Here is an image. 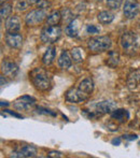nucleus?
<instances>
[{"label":"nucleus","instance_id":"obj_32","mask_svg":"<svg viewBox=\"0 0 140 158\" xmlns=\"http://www.w3.org/2000/svg\"><path fill=\"white\" fill-rule=\"evenodd\" d=\"M111 143H112L113 145H120V144H121V138H114V139L111 141Z\"/></svg>","mask_w":140,"mask_h":158},{"label":"nucleus","instance_id":"obj_17","mask_svg":"<svg viewBox=\"0 0 140 158\" xmlns=\"http://www.w3.org/2000/svg\"><path fill=\"white\" fill-rule=\"evenodd\" d=\"M78 88L81 89L82 92H84L85 94H87L88 96H91L93 90H94V82H93V80L91 77H85L79 83Z\"/></svg>","mask_w":140,"mask_h":158},{"label":"nucleus","instance_id":"obj_30","mask_svg":"<svg viewBox=\"0 0 140 158\" xmlns=\"http://www.w3.org/2000/svg\"><path fill=\"white\" fill-rule=\"evenodd\" d=\"M123 139L129 140V141H134V140L137 139V135H123Z\"/></svg>","mask_w":140,"mask_h":158},{"label":"nucleus","instance_id":"obj_6","mask_svg":"<svg viewBox=\"0 0 140 158\" xmlns=\"http://www.w3.org/2000/svg\"><path fill=\"white\" fill-rule=\"evenodd\" d=\"M46 16V12L44 9H37L29 12L26 16L25 21L28 26H36L40 24Z\"/></svg>","mask_w":140,"mask_h":158},{"label":"nucleus","instance_id":"obj_3","mask_svg":"<svg viewBox=\"0 0 140 158\" xmlns=\"http://www.w3.org/2000/svg\"><path fill=\"white\" fill-rule=\"evenodd\" d=\"M137 35L132 31H126L121 37V46L127 54H134L137 50Z\"/></svg>","mask_w":140,"mask_h":158},{"label":"nucleus","instance_id":"obj_5","mask_svg":"<svg viewBox=\"0 0 140 158\" xmlns=\"http://www.w3.org/2000/svg\"><path fill=\"white\" fill-rule=\"evenodd\" d=\"M87 94H85L84 92H82L81 89H79L78 87H72L70 89H68L65 94V99L66 101L71 102V103H80V102H83L85 100L88 99Z\"/></svg>","mask_w":140,"mask_h":158},{"label":"nucleus","instance_id":"obj_20","mask_svg":"<svg viewBox=\"0 0 140 158\" xmlns=\"http://www.w3.org/2000/svg\"><path fill=\"white\" fill-rule=\"evenodd\" d=\"M120 61V54L117 51H110L108 53V58L106 60V64H108L110 68H115L119 64Z\"/></svg>","mask_w":140,"mask_h":158},{"label":"nucleus","instance_id":"obj_25","mask_svg":"<svg viewBox=\"0 0 140 158\" xmlns=\"http://www.w3.org/2000/svg\"><path fill=\"white\" fill-rule=\"evenodd\" d=\"M122 1L123 0H107V4H108L109 8L113 9V10H117L121 6Z\"/></svg>","mask_w":140,"mask_h":158},{"label":"nucleus","instance_id":"obj_9","mask_svg":"<svg viewBox=\"0 0 140 158\" xmlns=\"http://www.w3.org/2000/svg\"><path fill=\"white\" fill-rule=\"evenodd\" d=\"M37 155V148L32 145H24L21 148L14 151L11 154V157H19V158H25V157H35Z\"/></svg>","mask_w":140,"mask_h":158},{"label":"nucleus","instance_id":"obj_14","mask_svg":"<svg viewBox=\"0 0 140 158\" xmlns=\"http://www.w3.org/2000/svg\"><path fill=\"white\" fill-rule=\"evenodd\" d=\"M140 84V69L134 70L128 74L127 86L129 89H135Z\"/></svg>","mask_w":140,"mask_h":158},{"label":"nucleus","instance_id":"obj_13","mask_svg":"<svg viewBox=\"0 0 140 158\" xmlns=\"http://www.w3.org/2000/svg\"><path fill=\"white\" fill-rule=\"evenodd\" d=\"M1 71L6 77H16L17 72H19V67L16 64L11 63V61H3L1 64Z\"/></svg>","mask_w":140,"mask_h":158},{"label":"nucleus","instance_id":"obj_4","mask_svg":"<svg viewBox=\"0 0 140 158\" xmlns=\"http://www.w3.org/2000/svg\"><path fill=\"white\" fill-rule=\"evenodd\" d=\"M61 35L62 29L59 26L49 25L42 29L40 38H41L42 42H44V43H54L61 38Z\"/></svg>","mask_w":140,"mask_h":158},{"label":"nucleus","instance_id":"obj_23","mask_svg":"<svg viewBox=\"0 0 140 158\" xmlns=\"http://www.w3.org/2000/svg\"><path fill=\"white\" fill-rule=\"evenodd\" d=\"M12 12V6L9 3H4L1 6V9H0V15H1V19H6L9 17V15Z\"/></svg>","mask_w":140,"mask_h":158},{"label":"nucleus","instance_id":"obj_2","mask_svg":"<svg viewBox=\"0 0 140 158\" xmlns=\"http://www.w3.org/2000/svg\"><path fill=\"white\" fill-rule=\"evenodd\" d=\"M112 41L108 35H99V37L91 38L88 40L87 46L93 53H100L110 48Z\"/></svg>","mask_w":140,"mask_h":158},{"label":"nucleus","instance_id":"obj_28","mask_svg":"<svg viewBox=\"0 0 140 158\" xmlns=\"http://www.w3.org/2000/svg\"><path fill=\"white\" fill-rule=\"evenodd\" d=\"M86 31H87V33H98L99 31H100V29H99L97 26L95 25H87V27H86Z\"/></svg>","mask_w":140,"mask_h":158},{"label":"nucleus","instance_id":"obj_36","mask_svg":"<svg viewBox=\"0 0 140 158\" xmlns=\"http://www.w3.org/2000/svg\"><path fill=\"white\" fill-rule=\"evenodd\" d=\"M1 2H3V0H1Z\"/></svg>","mask_w":140,"mask_h":158},{"label":"nucleus","instance_id":"obj_7","mask_svg":"<svg viewBox=\"0 0 140 158\" xmlns=\"http://www.w3.org/2000/svg\"><path fill=\"white\" fill-rule=\"evenodd\" d=\"M123 12L126 19H135L139 12V6L136 0H126L123 6Z\"/></svg>","mask_w":140,"mask_h":158},{"label":"nucleus","instance_id":"obj_22","mask_svg":"<svg viewBox=\"0 0 140 158\" xmlns=\"http://www.w3.org/2000/svg\"><path fill=\"white\" fill-rule=\"evenodd\" d=\"M62 19V14L59 11H54L52 12L46 19V24L48 25H52V26H57L59 24Z\"/></svg>","mask_w":140,"mask_h":158},{"label":"nucleus","instance_id":"obj_16","mask_svg":"<svg viewBox=\"0 0 140 158\" xmlns=\"http://www.w3.org/2000/svg\"><path fill=\"white\" fill-rule=\"evenodd\" d=\"M55 56H56V48L52 45L50 48H48V50L43 54V56H42V63H43L44 66H50L55 60Z\"/></svg>","mask_w":140,"mask_h":158},{"label":"nucleus","instance_id":"obj_12","mask_svg":"<svg viewBox=\"0 0 140 158\" xmlns=\"http://www.w3.org/2000/svg\"><path fill=\"white\" fill-rule=\"evenodd\" d=\"M6 42L10 48H19L23 44V37L22 35L17 33H8L6 35Z\"/></svg>","mask_w":140,"mask_h":158},{"label":"nucleus","instance_id":"obj_26","mask_svg":"<svg viewBox=\"0 0 140 158\" xmlns=\"http://www.w3.org/2000/svg\"><path fill=\"white\" fill-rule=\"evenodd\" d=\"M29 4L30 3L28 2V0H19L16 3V9L19 11H24L29 6Z\"/></svg>","mask_w":140,"mask_h":158},{"label":"nucleus","instance_id":"obj_11","mask_svg":"<svg viewBox=\"0 0 140 158\" xmlns=\"http://www.w3.org/2000/svg\"><path fill=\"white\" fill-rule=\"evenodd\" d=\"M6 30L8 33H17L21 30V21L16 15L8 17L6 22Z\"/></svg>","mask_w":140,"mask_h":158},{"label":"nucleus","instance_id":"obj_1","mask_svg":"<svg viewBox=\"0 0 140 158\" xmlns=\"http://www.w3.org/2000/svg\"><path fill=\"white\" fill-rule=\"evenodd\" d=\"M29 79L34 86L40 92H48L52 87V80L48 72L41 68H36L29 73Z\"/></svg>","mask_w":140,"mask_h":158},{"label":"nucleus","instance_id":"obj_21","mask_svg":"<svg viewBox=\"0 0 140 158\" xmlns=\"http://www.w3.org/2000/svg\"><path fill=\"white\" fill-rule=\"evenodd\" d=\"M97 19H98L100 24L107 25V24H110L114 19V15L111 12H109V11H103V12H100L97 15Z\"/></svg>","mask_w":140,"mask_h":158},{"label":"nucleus","instance_id":"obj_34","mask_svg":"<svg viewBox=\"0 0 140 158\" xmlns=\"http://www.w3.org/2000/svg\"><path fill=\"white\" fill-rule=\"evenodd\" d=\"M9 106V103L6 101H1V106Z\"/></svg>","mask_w":140,"mask_h":158},{"label":"nucleus","instance_id":"obj_19","mask_svg":"<svg viewBox=\"0 0 140 158\" xmlns=\"http://www.w3.org/2000/svg\"><path fill=\"white\" fill-rule=\"evenodd\" d=\"M65 32L68 37L71 38H77L79 35V26H78L77 19H72L69 25H67V27L65 28Z\"/></svg>","mask_w":140,"mask_h":158},{"label":"nucleus","instance_id":"obj_24","mask_svg":"<svg viewBox=\"0 0 140 158\" xmlns=\"http://www.w3.org/2000/svg\"><path fill=\"white\" fill-rule=\"evenodd\" d=\"M71 54V57H72V60L74 61V63H81L82 60H83V58H82V54H81V51H80L79 48H74L71 50L70 52Z\"/></svg>","mask_w":140,"mask_h":158},{"label":"nucleus","instance_id":"obj_29","mask_svg":"<svg viewBox=\"0 0 140 158\" xmlns=\"http://www.w3.org/2000/svg\"><path fill=\"white\" fill-rule=\"evenodd\" d=\"M49 157H53V158H63L64 155L62 154L61 152H56V151H51V152L48 153Z\"/></svg>","mask_w":140,"mask_h":158},{"label":"nucleus","instance_id":"obj_33","mask_svg":"<svg viewBox=\"0 0 140 158\" xmlns=\"http://www.w3.org/2000/svg\"><path fill=\"white\" fill-rule=\"evenodd\" d=\"M41 1V0H28V2H29L30 4H35V3H39V2Z\"/></svg>","mask_w":140,"mask_h":158},{"label":"nucleus","instance_id":"obj_31","mask_svg":"<svg viewBox=\"0 0 140 158\" xmlns=\"http://www.w3.org/2000/svg\"><path fill=\"white\" fill-rule=\"evenodd\" d=\"M4 112L9 113V114H10V115H12V116L17 117V118H23V116H22L21 114H19V113H15V112H12V111H10V110H4Z\"/></svg>","mask_w":140,"mask_h":158},{"label":"nucleus","instance_id":"obj_18","mask_svg":"<svg viewBox=\"0 0 140 158\" xmlns=\"http://www.w3.org/2000/svg\"><path fill=\"white\" fill-rule=\"evenodd\" d=\"M71 64H72V57H70V54L68 51L64 50L58 58V66L62 69H68L70 68Z\"/></svg>","mask_w":140,"mask_h":158},{"label":"nucleus","instance_id":"obj_10","mask_svg":"<svg viewBox=\"0 0 140 158\" xmlns=\"http://www.w3.org/2000/svg\"><path fill=\"white\" fill-rule=\"evenodd\" d=\"M36 102V99L30 96H22L14 102V108L17 110H27L32 106H34Z\"/></svg>","mask_w":140,"mask_h":158},{"label":"nucleus","instance_id":"obj_27","mask_svg":"<svg viewBox=\"0 0 140 158\" xmlns=\"http://www.w3.org/2000/svg\"><path fill=\"white\" fill-rule=\"evenodd\" d=\"M37 112L40 114H44V115H51V116H56V113L52 112V111L48 110V109L41 108V106H38L37 108Z\"/></svg>","mask_w":140,"mask_h":158},{"label":"nucleus","instance_id":"obj_35","mask_svg":"<svg viewBox=\"0 0 140 158\" xmlns=\"http://www.w3.org/2000/svg\"><path fill=\"white\" fill-rule=\"evenodd\" d=\"M97 1H101V0H97Z\"/></svg>","mask_w":140,"mask_h":158},{"label":"nucleus","instance_id":"obj_8","mask_svg":"<svg viewBox=\"0 0 140 158\" xmlns=\"http://www.w3.org/2000/svg\"><path fill=\"white\" fill-rule=\"evenodd\" d=\"M114 110H117V104H115V102L110 101V100H105V101L97 102V103L95 104V112H97L99 115L112 113Z\"/></svg>","mask_w":140,"mask_h":158},{"label":"nucleus","instance_id":"obj_15","mask_svg":"<svg viewBox=\"0 0 140 158\" xmlns=\"http://www.w3.org/2000/svg\"><path fill=\"white\" fill-rule=\"evenodd\" d=\"M111 117H112V119H115L119 123L123 124L129 119V113L125 109H117L111 113Z\"/></svg>","mask_w":140,"mask_h":158}]
</instances>
